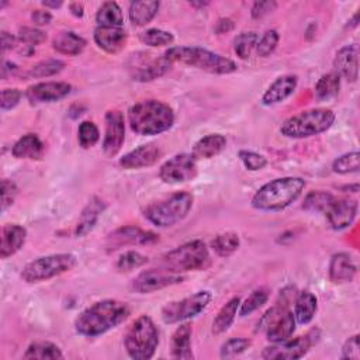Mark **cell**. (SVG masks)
I'll return each mask as SVG.
<instances>
[{"mask_svg": "<svg viewBox=\"0 0 360 360\" xmlns=\"http://www.w3.org/2000/svg\"><path fill=\"white\" fill-rule=\"evenodd\" d=\"M96 21L103 27H122L124 15L121 7L115 1H104L96 13Z\"/></svg>", "mask_w": 360, "mask_h": 360, "instance_id": "obj_35", "label": "cell"}, {"mask_svg": "<svg viewBox=\"0 0 360 360\" xmlns=\"http://www.w3.org/2000/svg\"><path fill=\"white\" fill-rule=\"evenodd\" d=\"M163 55L170 63L187 65L214 75H229L238 69L232 59L200 46H170Z\"/></svg>", "mask_w": 360, "mask_h": 360, "instance_id": "obj_4", "label": "cell"}, {"mask_svg": "<svg viewBox=\"0 0 360 360\" xmlns=\"http://www.w3.org/2000/svg\"><path fill=\"white\" fill-rule=\"evenodd\" d=\"M17 44H18V38L17 37L11 35L7 31H1V51L3 52L14 49L17 46Z\"/></svg>", "mask_w": 360, "mask_h": 360, "instance_id": "obj_55", "label": "cell"}, {"mask_svg": "<svg viewBox=\"0 0 360 360\" xmlns=\"http://www.w3.org/2000/svg\"><path fill=\"white\" fill-rule=\"evenodd\" d=\"M65 69V62L60 59H45L32 65L22 76L27 79L51 77L60 73Z\"/></svg>", "mask_w": 360, "mask_h": 360, "instance_id": "obj_36", "label": "cell"}, {"mask_svg": "<svg viewBox=\"0 0 360 360\" xmlns=\"http://www.w3.org/2000/svg\"><path fill=\"white\" fill-rule=\"evenodd\" d=\"M335 122V112L329 108H311L288 117L280 127L281 135L292 139L309 138L328 131Z\"/></svg>", "mask_w": 360, "mask_h": 360, "instance_id": "obj_6", "label": "cell"}, {"mask_svg": "<svg viewBox=\"0 0 360 360\" xmlns=\"http://www.w3.org/2000/svg\"><path fill=\"white\" fill-rule=\"evenodd\" d=\"M357 273V266L352 256L345 252L335 253L329 263V280L335 284L347 283L354 278Z\"/></svg>", "mask_w": 360, "mask_h": 360, "instance_id": "obj_24", "label": "cell"}, {"mask_svg": "<svg viewBox=\"0 0 360 360\" xmlns=\"http://www.w3.org/2000/svg\"><path fill=\"white\" fill-rule=\"evenodd\" d=\"M159 345V330L148 315L138 316L127 329L124 346L131 359L148 360L152 359Z\"/></svg>", "mask_w": 360, "mask_h": 360, "instance_id": "obj_8", "label": "cell"}, {"mask_svg": "<svg viewBox=\"0 0 360 360\" xmlns=\"http://www.w3.org/2000/svg\"><path fill=\"white\" fill-rule=\"evenodd\" d=\"M211 300H212L211 291L201 290L181 300L170 301L160 311L162 319L165 323H169V325L188 321L200 315L210 305Z\"/></svg>", "mask_w": 360, "mask_h": 360, "instance_id": "obj_10", "label": "cell"}, {"mask_svg": "<svg viewBox=\"0 0 360 360\" xmlns=\"http://www.w3.org/2000/svg\"><path fill=\"white\" fill-rule=\"evenodd\" d=\"M259 35L255 31H245L236 35L233 41V51L240 59H249L252 52L256 49Z\"/></svg>", "mask_w": 360, "mask_h": 360, "instance_id": "obj_40", "label": "cell"}, {"mask_svg": "<svg viewBox=\"0 0 360 360\" xmlns=\"http://www.w3.org/2000/svg\"><path fill=\"white\" fill-rule=\"evenodd\" d=\"M335 198L336 197L333 194L328 193V191H322V190L311 191L304 198L302 208L307 210V211H321V212H325L326 208L330 205V202Z\"/></svg>", "mask_w": 360, "mask_h": 360, "instance_id": "obj_42", "label": "cell"}, {"mask_svg": "<svg viewBox=\"0 0 360 360\" xmlns=\"http://www.w3.org/2000/svg\"><path fill=\"white\" fill-rule=\"evenodd\" d=\"M298 84V77L295 75H283L277 77L263 93L262 104L274 105L287 100L295 91Z\"/></svg>", "mask_w": 360, "mask_h": 360, "instance_id": "obj_23", "label": "cell"}, {"mask_svg": "<svg viewBox=\"0 0 360 360\" xmlns=\"http://www.w3.org/2000/svg\"><path fill=\"white\" fill-rule=\"evenodd\" d=\"M129 315V307L118 300H101L83 309L75 319V330L86 338H97L118 325Z\"/></svg>", "mask_w": 360, "mask_h": 360, "instance_id": "obj_1", "label": "cell"}, {"mask_svg": "<svg viewBox=\"0 0 360 360\" xmlns=\"http://www.w3.org/2000/svg\"><path fill=\"white\" fill-rule=\"evenodd\" d=\"M93 39L96 45L107 53H118L127 44V32L122 27H103L94 30Z\"/></svg>", "mask_w": 360, "mask_h": 360, "instance_id": "obj_22", "label": "cell"}, {"mask_svg": "<svg viewBox=\"0 0 360 360\" xmlns=\"http://www.w3.org/2000/svg\"><path fill=\"white\" fill-rule=\"evenodd\" d=\"M18 194V187L13 180L3 179L1 180V211H6L15 201Z\"/></svg>", "mask_w": 360, "mask_h": 360, "instance_id": "obj_50", "label": "cell"}, {"mask_svg": "<svg viewBox=\"0 0 360 360\" xmlns=\"http://www.w3.org/2000/svg\"><path fill=\"white\" fill-rule=\"evenodd\" d=\"M239 246H240V239L235 232L218 233L211 242V248L221 257L231 256L239 249Z\"/></svg>", "mask_w": 360, "mask_h": 360, "instance_id": "obj_37", "label": "cell"}, {"mask_svg": "<svg viewBox=\"0 0 360 360\" xmlns=\"http://www.w3.org/2000/svg\"><path fill=\"white\" fill-rule=\"evenodd\" d=\"M233 27H235V24L231 18H221V20H218L214 30H215L217 34H226V32L232 31Z\"/></svg>", "mask_w": 360, "mask_h": 360, "instance_id": "obj_56", "label": "cell"}, {"mask_svg": "<svg viewBox=\"0 0 360 360\" xmlns=\"http://www.w3.org/2000/svg\"><path fill=\"white\" fill-rule=\"evenodd\" d=\"M269 295H270V290L267 287H260V288H256L255 291H252L245 298V301L240 302L239 311H238L239 316H248L252 312L262 308L267 302Z\"/></svg>", "mask_w": 360, "mask_h": 360, "instance_id": "obj_39", "label": "cell"}, {"mask_svg": "<svg viewBox=\"0 0 360 360\" xmlns=\"http://www.w3.org/2000/svg\"><path fill=\"white\" fill-rule=\"evenodd\" d=\"M239 305H240V300L238 297H233L229 301H226V304H224L221 307V309L218 311V314L215 315V318L212 321V333L214 335H222L224 332H226L229 329V326L235 321V316L239 311Z\"/></svg>", "mask_w": 360, "mask_h": 360, "instance_id": "obj_33", "label": "cell"}, {"mask_svg": "<svg viewBox=\"0 0 360 360\" xmlns=\"http://www.w3.org/2000/svg\"><path fill=\"white\" fill-rule=\"evenodd\" d=\"M159 263L160 267L181 274L186 271L207 269L211 263V257L207 245L202 240L195 239L166 252L160 257Z\"/></svg>", "mask_w": 360, "mask_h": 360, "instance_id": "obj_7", "label": "cell"}, {"mask_svg": "<svg viewBox=\"0 0 360 360\" xmlns=\"http://www.w3.org/2000/svg\"><path fill=\"white\" fill-rule=\"evenodd\" d=\"M277 7L276 1H255L250 10V14L255 20H259L267 14H270L271 11H274V8Z\"/></svg>", "mask_w": 360, "mask_h": 360, "instance_id": "obj_53", "label": "cell"}, {"mask_svg": "<svg viewBox=\"0 0 360 360\" xmlns=\"http://www.w3.org/2000/svg\"><path fill=\"white\" fill-rule=\"evenodd\" d=\"M226 146V138L221 134H208L200 138L194 146L191 155L198 159H211L219 155Z\"/></svg>", "mask_w": 360, "mask_h": 360, "instance_id": "obj_29", "label": "cell"}, {"mask_svg": "<svg viewBox=\"0 0 360 360\" xmlns=\"http://www.w3.org/2000/svg\"><path fill=\"white\" fill-rule=\"evenodd\" d=\"M105 131L103 139V152L107 158L115 156L125 141V121L120 110H108L104 117Z\"/></svg>", "mask_w": 360, "mask_h": 360, "instance_id": "obj_17", "label": "cell"}, {"mask_svg": "<svg viewBox=\"0 0 360 360\" xmlns=\"http://www.w3.org/2000/svg\"><path fill=\"white\" fill-rule=\"evenodd\" d=\"M208 4H210L208 1H190V6L193 7H205Z\"/></svg>", "mask_w": 360, "mask_h": 360, "instance_id": "obj_60", "label": "cell"}, {"mask_svg": "<svg viewBox=\"0 0 360 360\" xmlns=\"http://www.w3.org/2000/svg\"><path fill=\"white\" fill-rule=\"evenodd\" d=\"M17 72V66L8 60H3L1 63V79H7L8 75H13Z\"/></svg>", "mask_w": 360, "mask_h": 360, "instance_id": "obj_57", "label": "cell"}, {"mask_svg": "<svg viewBox=\"0 0 360 360\" xmlns=\"http://www.w3.org/2000/svg\"><path fill=\"white\" fill-rule=\"evenodd\" d=\"M170 66L172 63L165 55H153L150 52L132 53L127 62L128 72L135 82H152L163 76Z\"/></svg>", "mask_w": 360, "mask_h": 360, "instance_id": "obj_11", "label": "cell"}, {"mask_svg": "<svg viewBox=\"0 0 360 360\" xmlns=\"http://www.w3.org/2000/svg\"><path fill=\"white\" fill-rule=\"evenodd\" d=\"M162 156V150L155 143H145L141 145L131 152L125 153L122 158H120L118 165L125 170H135V169H143L153 166L158 163V160Z\"/></svg>", "mask_w": 360, "mask_h": 360, "instance_id": "obj_20", "label": "cell"}, {"mask_svg": "<svg viewBox=\"0 0 360 360\" xmlns=\"http://www.w3.org/2000/svg\"><path fill=\"white\" fill-rule=\"evenodd\" d=\"M72 91V86L66 82H41L30 86L25 91V97L31 104L53 103L68 97Z\"/></svg>", "mask_w": 360, "mask_h": 360, "instance_id": "obj_18", "label": "cell"}, {"mask_svg": "<svg viewBox=\"0 0 360 360\" xmlns=\"http://www.w3.org/2000/svg\"><path fill=\"white\" fill-rule=\"evenodd\" d=\"M250 340L246 338H232L228 339L222 346H221V352L219 356L222 359H231L235 357L243 352H246L250 347Z\"/></svg>", "mask_w": 360, "mask_h": 360, "instance_id": "obj_46", "label": "cell"}, {"mask_svg": "<svg viewBox=\"0 0 360 360\" xmlns=\"http://www.w3.org/2000/svg\"><path fill=\"white\" fill-rule=\"evenodd\" d=\"M76 262V256L72 253H52L28 262L20 276L28 284L41 283L72 270Z\"/></svg>", "mask_w": 360, "mask_h": 360, "instance_id": "obj_9", "label": "cell"}, {"mask_svg": "<svg viewBox=\"0 0 360 360\" xmlns=\"http://www.w3.org/2000/svg\"><path fill=\"white\" fill-rule=\"evenodd\" d=\"M359 204L353 198H335L323 212L332 229L342 231L353 224L357 217Z\"/></svg>", "mask_w": 360, "mask_h": 360, "instance_id": "obj_19", "label": "cell"}, {"mask_svg": "<svg viewBox=\"0 0 360 360\" xmlns=\"http://www.w3.org/2000/svg\"><path fill=\"white\" fill-rule=\"evenodd\" d=\"M318 311V300L311 291H301L294 301V318L300 325L309 323Z\"/></svg>", "mask_w": 360, "mask_h": 360, "instance_id": "obj_30", "label": "cell"}, {"mask_svg": "<svg viewBox=\"0 0 360 360\" xmlns=\"http://www.w3.org/2000/svg\"><path fill=\"white\" fill-rule=\"evenodd\" d=\"M22 359H39V360H60L63 359V353L60 349L52 343L45 340L32 342L25 353L22 354Z\"/></svg>", "mask_w": 360, "mask_h": 360, "instance_id": "obj_34", "label": "cell"}, {"mask_svg": "<svg viewBox=\"0 0 360 360\" xmlns=\"http://www.w3.org/2000/svg\"><path fill=\"white\" fill-rule=\"evenodd\" d=\"M295 318L284 304L270 308L262 318L260 326L266 328V336L271 343L290 339L295 330Z\"/></svg>", "mask_w": 360, "mask_h": 360, "instance_id": "obj_13", "label": "cell"}, {"mask_svg": "<svg viewBox=\"0 0 360 360\" xmlns=\"http://www.w3.org/2000/svg\"><path fill=\"white\" fill-rule=\"evenodd\" d=\"M278 32L276 30H269L263 34V37L257 41L256 45V55L260 58H267L269 55H271L274 52V49L277 48L278 44Z\"/></svg>", "mask_w": 360, "mask_h": 360, "instance_id": "obj_47", "label": "cell"}, {"mask_svg": "<svg viewBox=\"0 0 360 360\" xmlns=\"http://www.w3.org/2000/svg\"><path fill=\"white\" fill-rule=\"evenodd\" d=\"M128 124L132 132L142 136L159 135L174 124L172 107L159 100H143L128 110Z\"/></svg>", "mask_w": 360, "mask_h": 360, "instance_id": "obj_2", "label": "cell"}, {"mask_svg": "<svg viewBox=\"0 0 360 360\" xmlns=\"http://www.w3.org/2000/svg\"><path fill=\"white\" fill-rule=\"evenodd\" d=\"M340 89V77L335 73L322 75L315 84V96L318 100H328L335 97Z\"/></svg>", "mask_w": 360, "mask_h": 360, "instance_id": "obj_38", "label": "cell"}, {"mask_svg": "<svg viewBox=\"0 0 360 360\" xmlns=\"http://www.w3.org/2000/svg\"><path fill=\"white\" fill-rule=\"evenodd\" d=\"M357 18H359V13H356V14L352 17V20L349 21V22H350V27H357Z\"/></svg>", "mask_w": 360, "mask_h": 360, "instance_id": "obj_61", "label": "cell"}, {"mask_svg": "<svg viewBox=\"0 0 360 360\" xmlns=\"http://www.w3.org/2000/svg\"><path fill=\"white\" fill-rule=\"evenodd\" d=\"M197 159L191 153H177L159 167V177L167 184H180L197 176Z\"/></svg>", "mask_w": 360, "mask_h": 360, "instance_id": "obj_14", "label": "cell"}, {"mask_svg": "<svg viewBox=\"0 0 360 360\" xmlns=\"http://www.w3.org/2000/svg\"><path fill=\"white\" fill-rule=\"evenodd\" d=\"M238 156H239L242 165L245 166V169H248L250 172L262 170L267 165V159L263 155L256 153L253 150H245V149L239 150Z\"/></svg>", "mask_w": 360, "mask_h": 360, "instance_id": "obj_49", "label": "cell"}, {"mask_svg": "<svg viewBox=\"0 0 360 360\" xmlns=\"http://www.w3.org/2000/svg\"><path fill=\"white\" fill-rule=\"evenodd\" d=\"M302 177H280L263 184L252 197V207L260 211H281L291 205L305 188Z\"/></svg>", "mask_w": 360, "mask_h": 360, "instance_id": "obj_3", "label": "cell"}, {"mask_svg": "<svg viewBox=\"0 0 360 360\" xmlns=\"http://www.w3.org/2000/svg\"><path fill=\"white\" fill-rule=\"evenodd\" d=\"M194 197L187 191H177L158 201L150 202L143 210V217L159 228L173 226L183 221L193 208Z\"/></svg>", "mask_w": 360, "mask_h": 360, "instance_id": "obj_5", "label": "cell"}, {"mask_svg": "<svg viewBox=\"0 0 360 360\" xmlns=\"http://www.w3.org/2000/svg\"><path fill=\"white\" fill-rule=\"evenodd\" d=\"M20 98H21V91L18 89H3L1 101H0L1 110L7 111L14 108L20 103Z\"/></svg>", "mask_w": 360, "mask_h": 360, "instance_id": "obj_52", "label": "cell"}, {"mask_svg": "<svg viewBox=\"0 0 360 360\" xmlns=\"http://www.w3.org/2000/svg\"><path fill=\"white\" fill-rule=\"evenodd\" d=\"M360 169V153L357 150L347 152L336 158L332 163V170L338 174L357 173Z\"/></svg>", "mask_w": 360, "mask_h": 360, "instance_id": "obj_41", "label": "cell"}, {"mask_svg": "<svg viewBox=\"0 0 360 360\" xmlns=\"http://www.w3.org/2000/svg\"><path fill=\"white\" fill-rule=\"evenodd\" d=\"M27 229L18 224H7L1 229L0 257L7 259L15 255L25 243Z\"/></svg>", "mask_w": 360, "mask_h": 360, "instance_id": "obj_25", "label": "cell"}, {"mask_svg": "<svg viewBox=\"0 0 360 360\" xmlns=\"http://www.w3.org/2000/svg\"><path fill=\"white\" fill-rule=\"evenodd\" d=\"M42 6L46 8H59L62 6V1H42Z\"/></svg>", "mask_w": 360, "mask_h": 360, "instance_id": "obj_59", "label": "cell"}, {"mask_svg": "<svg viewBox=\"0 0 360 360\" xmlns=\"http://www.w3.org/2000/svg\"><path fill=\"white\" fill-rule=\"evenodd\" d=\"M31 20H32V22L35 25H39V27L41 25H48L52 21V14L49 11H46V10L37 8V10H34L31 13Z\"/></svg>", "mask_w": 360, "mask_h": 360, "instance_id": "obj_54", "label": "cell"}, {"mask_svg": "<svg viewBox=\"0 0 360 360\" xmlns=\"http://www.w3.org/2000/svg\"><path fill=\"white\" fill-rule=\"evenodd\" d=\"M335 73L347 82L354 83L359 77V48L356 44L342 46L333 59Z\"/></svg>", "mask_w": 360, "mask_h": 360, "instance_id": "obj_21", "label": "cell"}, {"mask_svg": "<svg viewBox=\"0 0 360 360\" xmlns=\"http://www.w3.org/2000/svg\"><path fill=\"white\" fill-rule=\"evenodd\" d=\"M160 7L159 1L155 0H139L132 1L128 8L129 20L136 27H143L149 24L158 14Z\"/></svg>", "mask_w": 360, "mask_h": 360, "instance_id": "obj_32", "label": "cell"}, {"mask_svg": "<svg viewBox=\"0 0 360 360\" xmlns=\"http://www.w3.org/2000/svg\"><path fill=\"white\" fill-rule=\"evenodd\" d=\"M149 262V259L139 253V252H135V250H128V252H124L118 259H117V263H115V269L120 271V273H129L135 269H139L142 267L143 264H146Z\"/></svg>", "mask_w": 360, "mask_h": 360, "instance_id": "obj_43", "label": "cell"}, {"mask_svg": "<svg viewBox=\"0 0 360 360\" xmlns=\"http://www.w3.org/2000/svg\"><path fill=\"white\" fill-rule=\"evenodd\" d=\"M105 207H107V204L101 198L93 197L86 204V207L83 208V211L79 217V221H77V225H76V229H75V235L82 238V236L87 235L89 232H91L93 228L96 226L100 215L105 210Z\"/></svg>", "mask_w": 360, "mask_h": 360, "instance_id": "obj_27", "label": "cell"}, {"mask_svg": "<svg viewBox=\"0 0 360 360\" xmlns=\"http://www.w3.org/2000/svg\"><path fill=\"white\" fill-rule=\"evenodd\" d=\"M52 48L62 55L75 56L86 48V39L73 31H62L52 39Z\"/></svg>", "mask_w": 360, "mask_h": 360, "instance_id": "obj_31", "label": "cell"}, {"mask_svg": "<svg viewBox=\"0 0 360 360\" xmlns=\"http://www.w3.org/2000/svg\"><path fill=\"white\" fill-rule=\"evenodd\" d=\"M159 240V235L135 225L120 226L110 232L105 239L107 252H114L127 246H143Z\"/></svg>", "mask_w": 360, "mask_h": 360, "instance_id": "obj_16", "label": "cell"}, {"mask_svg": "<svg viewBox=\"0 0 360 360\" xmlns=\"http://www.w3.org/2000/svg\"><path fill=\"white\" fill-rule=\"evenodd\" d=\"M191 335L193 328L188 322L180 323L172 335L170 339V353L174 359L181 360H191L194 357L191 350Z\"/></svg>", "mask_w": 360, "mask_h": 360, "instance_id": "obj_26", "label": "cell"}, {"mask_svg": "<svg viewBox=\"0 0 360 360\" xmlns=\"http://www.w3.org/2000/svg\"><path fill=\"white\" fill-rule=\"evenodd\" d=\"M17 38L21 45L34 48L35 45H39L46 41V34L35 27H22L20 28Z\"/></svg>", "mask_w": 360, "mask_h": 360, "instance_id": "obj_48", "label": "cell"}, {"mask_svg": "<svg viewBox=\"0 0 360 360\" xmlns=\"http://www.w3.org/2000/svg\"><path fill=\"white\" fill-rule=\"evenodd\" d=\"M45 150L44 142L39 139L37 134H25L21 138H18L13 148L11 153L17 159H31L37 160L41 159Z\"/></svg>", "mask_w": 360, "mask_h": 360, "instance_id": "obj_28", "label": "cell"}, {"mask_svg": "<svg viewBox=\"0 0 360 360\" xmlns=\"http://www.w3.org/2000/svg\"><path fill=\"white\" fill-rule=\"evenodd\" d=\"M342 359L359 360L360 359V336L356 333L350 336L342 346Z\"/></svg>", "mask_w": 360, "mask_h": 360, "instance_id": "obj_51", "label": "cell"}, {"mask_svg": "<svg viewBox=\"0 0 360 360\" xmlns=\"http://www.w3.org/2000/svg\"><path fill=\"white\" fill-rule=\"evenodd\" d=\"M100 139V131L93 121H83L77 128V141L83 149L93 148Z\"/></svg>", "mask_w": 360, "mask_h": 360, "instance_id": "obj_45", "label": "cell"}, {"mask_svg": "<svg viewBox=\"0 0 360 360\" xmlns=\"http://www.w3.org/2000/svg\"><path fill=\"white\" fill-rule=\"evenodd\" d=\"M69 10L70 13L75 15V17H83V13H84V8H83V4L82 3H70L69 4Z\"/></svg>", "mask_w": 360, "mask_h": 360, "instance_id": "obj_58", "label": "cell"}, {"mask_svg": "<svg viewBox=\"0 0 360 360\" xmlns=\"http://www.w3.org/2000/svg\"><path fill=\"white\" fill-rule=\"evenodd\" d=\"M139 39L149 46H165L172 45L174 37L172 32L160 30V28H149L139 34Z\"/></svg>", "mask_w": 360, "mask_h": 360, "instance_id": "obj_44", "label": "cell"}, {"mask_svg": "<svg viewBox=\"0 0 360 360\" xmlns=\"http://www.w3.org/2000/svg\"><path fill=\"white\" fill-rule=\"evenodd\" d=\"M319 340V329L314 328L302 336L295 339H287L280 343H273L262 352V357L266 360H294L304 357L308 350Z\"/></svg>", "mask_w": 360, "mask_h": 360, "instance_id": "obj_12", "label": "cell"}, {"mask_svg": "<svg viewBox=\"0 0 360 360\" xmlns=\"http://www.w3.org/2000/svg\"><path fill=\"white\" fill-rule=\"evenodd\" d=\"M184 281V276L167 269H149L141 271L132 281L131 288L138 294H150L162 288L176 285Z\"/></svg>", "mask_w": 360, "mask_h": 360, "instance_id": "obj_15", "label": "cell"}]
</instances>
